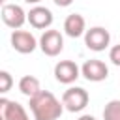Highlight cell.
<instances>
[{"mask_svg":"<svg viewBox=\"0 0 120 120\" xmlns=\"http://www.w3.org/2000/svg\"><path fill=\"white\" fill-rule=\"evenodd\" d=\"M28 105L34 120H58L64 112L62 99L49 90H39L36 96L28 98Z\"/></svg>","mask_w":120,"mask_h":120,"instance_id":"6da1fadb","label":"cell"},{"mask_svg":"<svg viewBox=\"0 0 120 120\" xmlns=\"http://www.w3.org/2000/svg\"><path fill=\"white\" fill-rule=\"evenodd\" d=\"M90 101V96L84 88L81 86H69L64 94H62V105L66 111L69 112H81Z\"/></svg>","mask_w":120,"mask_h":120,"instance_id":"7a4b0ae2","label":"cell"},{"mask_svg":"<svg viewBox=\"0 0 120 120\" xmlns=\"http://www.w3.org/2000/svg\"><path fill=\"white\" fill-rule=\"evenodd\" d=\"M38 47L47 56H58L64 49V36L54 28H47V30H43V34L38 41Z\"/></svg>","mask_w":120,"mask_h":120,"instance_id":"3957f363","label":"cell"},{"mask_svg":"<svg viewBox=\"0 0 120 120\" xmlns=\"http://www.w3.org/2000/svg\"><path fill=\"white\" fill-rule=\"evenodd\" d=\"M109 43H111V34L103 26H92L90 30L84 32V45L94 52L105 51L109 47Z\"/></svg>","mask_w":120,"mask_h":120,"instance_id":"277c9868","label":"cell"},{"mask_svg":"<svg viewBox=\"0 0 120 120\" xmlns=\"http://www.w3.org/2000/svg\"><path fill=\"white\" fill-rule=\"evenodd\" d=\"M9 43H11V47H13L17 52H21V54H30V52H34L36 47H38V39L34 38V34L28 32V30H21V28L11 32Z\"/></svg>","mask_w":120,"mask_h":120,"instance_id":"5b68a950","label":"cell"},{"mask_svg":"<svg viewBox=\"0 0 120 120\" xmlns=\"http://www.w3.org/2000/svg\"><path fill=\"white\" fill-rule=\"evenodd\" d=\"M0 17L4 21V24L11 30H19L24 22H26V11L19 6V4H4Z\"/></svg>","mask_w":120,"mask_h":120,"instance_id":"8992f818","label":"cell"},{"mask_svg":"<svg viewBox=\"0 0 120 120\" xmlns=\"http://www.w3.org/2000/svg\"><path fill=\"white\" fill-rule=\"evenodd\" d=\"M81 75L90 81V82H101L109 77V68L103 60H98V58H90L82 64L81 68Z\"/></svg>","mask_w":120,"mask_h":120,"instance_id":"52a82bcc","label":"cell"},{"mask_svg":"<svg viewBox=\"0 0 120 120\" xmlns=\"http://www.w3.org/2000/svg\"><path fill=\"white\" fill-rule=\"evenodd\" d=\"M26 21L36 30H47L52 24V11L45 6H34L26 13Z\"/></svg>","mask_w":120,"mask_h":120,"instance_id":"ba28073f","label":"cell"},{"mask_svg":"<svg viewBox=\"0 0 120 120\" xmlns=\"http://www.w3.org/2000/svg\"><path fill=\"white\" fill-rule=\"evenodd\" d=\"M81 75V68L73 62V60H60L54 66V79L62 84H71L79 79Z\"/></svg>","mask_w":120,"mask_h":120,"instance_id":"9c48e42d","label":"cell"},{"mask_svg":"<svg viewBox=\"0 0 120 120\" xmlns=\"http://www.w3.org/2000/svg\"><path fill=\"white\" fill-rule=\"evenodd\" d=\"M64 32L69 38H81L86 32V21L81 13H71L64 21Z\"/></svg>","mask_w":120,"mask_h":120,"instance_id":"30bf717a","label":"cell"},{"mask_svg":"<svg viewBox=\"0 0 120 120\" xmlns=\"http://www.w3.org/2000/svg\"><path fill=\"white\" fill-rule=\"evenodd\" d=\"M19 90H21V94H24L26 98L36 96V94L41 90L39 79L34 77V75H24V77H21V79H19Z\"/></svg>","mask_w":120,"mask_h":120,"instance_id":"8fae6325","label":"cell"},{"mask_svg":"<svg viewBox=\"0 0 120 120\" xmlns=\"http://www.w3.org/2000/svg\"><path fill=\"white\" fill-rule=\"evenodd\" d=\"M4 118H6V120H30L26 109H24L21 103L11 101V99H9V105H8V111H6Z\"/></svg>","mask_w":120,"mask_h":120,"instance_id":"7c38bea8","label":"cell"},{"mask_svg":"<svg viewBox=\"0 0 120 120\" xmlns=\"http://www.w3.org/2000/svg\"><path fill=\"white\" fill-rule=\"evenodd\" d=\"M103 120H120V99H111L105 105Z\"/></svg>","mask_w":120,"mask_h":120,"instance_id":"4fadbf2b","label":"cell"},{"mask_svg":"<svg viewBox=\"0 0 120 120\" xmlns=\"http://www.w3.org/2000/svg\"><path fill=\"white\" fill-rule=\"evenodd\" d=\"M11 86H13V77H11V73L0 69V96L6 94V92H9Z\"/></svg>","mask_w":120,"mask_h":120,"instance_id":"5bb4252c","label":"cell"},{"mask_svg":"<svg viewBox=\"0 0 120 120\" xmlns=\"http://www.w3.org/2000/svg\"><path fill=\"white\" fill-rule=\"evenodd\" d=\"M109 60H111L114 66L120 68V43L111 47V51H109Z\"/></svg>","mask_w":120,"mask_h":120,"instance_id":"9a60e30c","label":"cell"},{"mask_svg":"<svg viewBox=\"0 0 120 120\" xmlns=\"http://www.w3.org/2000/svg\"><path fill=\"white\" fill-rule=\"evenodd\" d=\"M8 105H9V99H8V98H4V96H0V116H4V114H6Z\"/></svg>","mask_w":120,"mask_h":120,"instance_id":"2e32d148","label":"cell"},{"mask_svg":"<svg viewBox=\"0 0 120 120\" xmlns=\"http://www.w3.org/2000/svg\"><path fill=\"white\" fill-rule=\"evenodd\" d=\"M58 8H68V6H71L73 4V0H52Z\"/></svg>","mask_w":120,"mask_h":120,"instance_id":"e0dca14e","label":"cell"},{"mask_svg":"<svg viewBox=\"0 0 120 120\" xmlns=\"http://www.w3.org/2000/svg\"><path fill=\"white\" fill-rule=\"evenodd\" d=\"M77 120H96V118H94L92 114H82V116H79Z\"/></svg>","mask_w":120,"mask_h":120,"instance_id":"ac0fdd59","label":"cell"},{"mask_svg":"<svg viewBox=\"0 0 120 120\" xmlns=\"http://www.w3.org/2000/svg\"><path fill=\"white\" fill-rule=\"evenodd\" d=\"M24 2H26V4H34V6H38L41 0H24Z\"/></svg>","mask_w":120,"mask_h":120,"instance_id":"d6986e66","label":"cell"},{"mask_svg":"<svg viewBox=\"0 0 120 120\" xmlns=\"http://www.w3.org/2000/svg\"><path fill=\"white\" fill-rule=\"evenodd\" d=\"M4 4H6V0H0V8H2V6H4Z\"/></svg>","mask_w":120,"mask_h":120,"instance_id":"ffe728a7","label":"cell"},{"mask_svg":"<svg viewBox=\"0 0 120 120\" xmlns=\"http://www.w3.org/2000/svg\"><path fill=\"white\" fill-rule=\"evenodd\" d=\"M0 120H6V118H4V116H0Z\"/></svg>","mask_w":120,"mask_h":120,"instance_id":"44dd1931","label":"cell"}]
</instances>
